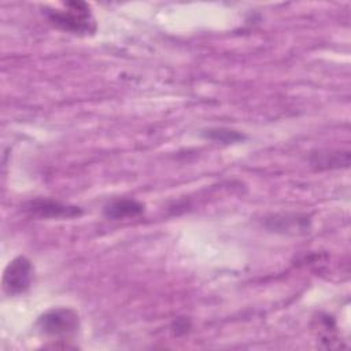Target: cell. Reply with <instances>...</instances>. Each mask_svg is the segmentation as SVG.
<instances>
[{
	"label": "cell",
	"mask_w": 351,
	"mask_h": 351,
	"mask_svg": "<svg viewBox=\"0 0 351 351\" xmlns=\"http://www.w3.org/2000/svg\"><path fill=\"white\" fill-rule=\"evenodd\" d=\"M63 5V10L45 8L44 11L48 21L53 26L63 32L78 36H88L96 32V22L88 3L66 1Z\"/></svg>",
	"instance_id": "6da1fadb"
},
{
	"label": "cell",
	"mask_w": 351,
	"mask_h": 351,
	"mask_svg": "<svg viewBox=\"0 0 351 351\" xmlns=\"http://www.w3.org/2000/svg\"><path fill=\"white\" fill-rule=\"evenodd\" d=\"M37 326L45 336L64 339L78 330L80 318L73 308L56 307L41 314L37 321Z\"/></svg>",
	"instance_id": "7a4b0ae2"
},
{
	"label": "cell",
	"mask_w": 351,
	"mask_h": 351,
	"mask_svg": "<svg viewBox=\"0 0 351 351\" xmlns=\"http://www.w3.org/2000/svg\"><path fill=\"white\" fill-rule=\"evenodd\" d=\"M34 277L33 263L23 255L14 258L4 269L3 273V291L8 296H18L26 292Z\"/></svg>",
	"instance_id": "3957f363"
},
{
	"label": "cell",
	"mask_w": 351,
	"mask_h": 351,
	"mask_svg": "<svg viewBox=\"0 0 351 351\" xmlns=\"http://www.w3.org/2000/svg\"><path fill=\"white\" fill-rule=\"evenodd\" d=\"M25 211L38 218H74L82 214L81 207L63 204L53 199L36 197L25 204Z\"/></svg>",
	"instance_id": "277c9868"
},
{
	"label": "cell",
	"mask_w": 351,
	"mask_h": 351,
	"mask_svg": "<svg viewBox=\"0 0 351 351\" xmlns=\"http://www.w3.org/2000/svg\"><path fill=\"white\" fill-rule=\"evenodd\" d=\"M145 206L136 199H115L104 206L103 214L108 219L134 218L144 213Z\"/></svg>",
	"instance_id": "5b68a950"
},
{
	"label": "cell",
	"mask_w": 351,
	"mask_h": 351,
	"mask_svg": "<svg viewBox=\"0 0 351 351\" xmlns=\"http://www.w3.org/2000/svg\"><path fill=\"white\" fill-rule=\"evenodd\" d=\"M310 163L315 170L348 167L350 152L348 151H319L311 155Z\"/></svg>",
	"instance_id": "8992f818"
},
{
	"label": "cell",
	"mask_w": 351,
	"mask_h": 351,
	"mask_svg": "<svg viewBox=\"0 0 351 351\" xmlns=\"http://www.w3.org/2000/svg\"><path fill=\"white\" fill-rule=\"evenodd\" d=\"M266 226L276 232H295L308 229V221L306 217L299 215H273L266 221Z\"/></svg>",
	"instance_id": "52a82bcc"
},
{
	"label": "cell",
	"mask_w": 351,
	"mask_h": 351,
	"mask_svg": "<svg viewBox=\"0 0 351 351\" xmlns=\"http://www.w3.org/2000/svg\"><path fill=\"white\" fill-rule=\"evenodd\" d=\"M203 136L207 140H211L214 143H221V144H236L245 140L244 133L234 129H229V128H210L203 132Z\"/></svg>",
	"instance_id": "ba28073f"
},
{
	"label": "cell",
	"mask_w": 351,
	"mask_h": 351,
	"mask_svg": "<svg viewBox=\"0 0 351 351\" xmlns=\"http://www.w3.org/2000/svg\"><path fill=\"white\" fill-rule=\"evenodd\" d=\"M189 328H191V322L186 318H177L173 322V330L176 335H184L189 330Z\"/></svg>",
	"instance_id": "9c48e42d"
}]
</instances>
